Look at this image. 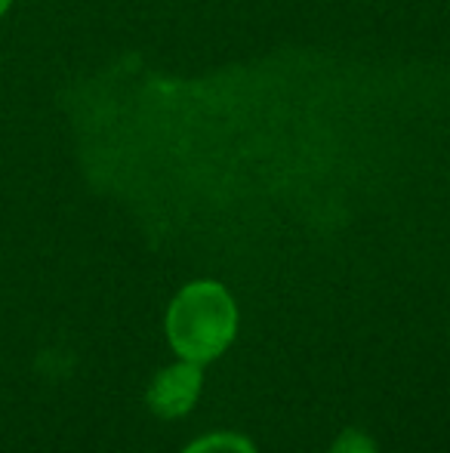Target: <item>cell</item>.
Segmentation results:
<instances>
[{
    "instance_id": "1",
    "label": "cell",
    "mask_w": 450,
    "mask_h": 453,
    "mask_svg": "<svg viewBox=\"0 0 450 453\" xmlns=\"http://www.w3.org/2000/svg\"><path fill=\"white\" fill-rule=\"evenodd\" d=\"M238 334V305L217 280H194L176 293L167 311V336L179 358L207 364L225 352Z\"/></svg>"
},
{
    "instance_id": "2",
    "label": "cell",
    "mask_w": 450,
    "mask_h": 453,
    "mask_svg": "<svg viewBox=\"0 0 450 453\" xmlns=\"http://www.w3.org/2000/svg\"><path fill=\"white\" fill-rule=\"evenodd\" d=\"M201 395V364L182 358L161 370L149 386V407L164 419L186 417Z\"/></svg>"
},
{
    "instance_id": "3",
    "label": "cell",
    "mask_w": 450,
    "mask_h": 453,
    "mask_svg": "<svg viewBox=\"0 0 450 453\" xmlns=\"http://www.w3.org/2000/svg\"><path fill=\"white\" fill-rule=\"evenodd\" d=\"M182 453H256L250 438L234 435V432H217V435L198 438L194 444H188Z\"/></svg>"
},
{
    "instance_id": "4",
    "label": "cell",
    "mask_w": 450,
    "mask_h": 453,
    "mask_svg": "<svg viewBox=\"0 0 450 453\" xmlns=\"http://www.w3.org/2000/svg\"><path fill=\"white\" fill-rule=\"evenodd\" d=\"M331 453H379V450H377V444L364 435V432L346 429L337 441H333Z\"/></svg>"
},
{
    "instance_id": "5",
    "label": "cell",
    "mask_w": 450,
    "mask_h": 453,
    "mask_svg": "<svg viewBox=\"0 0 450 453\" xmlns=\"http://www.w3.org/2000/svg\"><path fill=\"white\" fill-rule=\"evenodd\" d=\"M10 4H12V0H0V16H4V12L10 10Z\"/></svg>"
}]
</instances>
